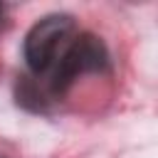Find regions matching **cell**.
<instances>
[{
    "label": "cell",
    "mask_w": 158,
    "mask_h": 158,
    "mask_svg": "<svg viewBox=\"0 0 158 158\" xmlns=\"http://www.w3.org/2000/svg\"><path fill=\"white\" fill-rule=\"evenodd\" d=\"M54 77H52V86L54 91H64L79 74L86 72H101L109 67V54L106 47L99 37L84 32L77 40H72L67 44V49L59 54V59L54 62Z\"/></svg>",
    "instance_id": "2"
},
{
    "label": "cell",
    "mask_w": 158,
    "mask_h": 158,
    "mask_svg": "<svg viewBox=\"0 0 158 158\" xmlns=\"http://www.w3.org/2000/svg\"><path fill=\"white\" fill-rule=\"evenodd\" d=\"M74 32V20L72 15L64 12H52L44 15L42 20H37L30 32L25 35V62L35 74L47 72L49 67H54V62L59 59V54L67 49L69 37Z\"/></svg>",
    "instance_id": "1"
}]
</instances>
